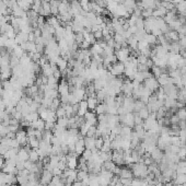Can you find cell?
<instances>
[{
    "label": "cell",
    "mask_w": 186,
    "mask_h": 186,
    "mask_svg": "<svg viewBox=\"0 0 186 186\" xmlns=\"http://www.w3.org/2000/svg\"><path fill=\"white\" fill-rule=\"evenodd\" d=\"M97 115H102V114H106V104L105 103H101L97 104V108L94 110Z\"/></svg>",
    "instance_id": "obj_28"
},
{
    "label": "cell",
    "mask_w": 186,
    "mask_h": 186,
    "mask_svg": "<svg viewBox=\"0 0 186 186\" xmlns=\"http://www.w3.org/2000/svg\"><path fill=\"white\" fill-rule=\"evenodd\" d=\"M31 127H33L34 129H37V130H41V131H43V130L45 129V120L40 117L38 119H36V120H34V122L31 123Z\"/></svg>",
    "instance_id": "obj_17"
},
{
    "label": "cell",
    "mask_w": 186,
    "mask_h": 186,
    "mask_svg": "<svg viewBox=\"0 0 186 186\" xmlns=\"http://www.w3.org/2000/svg\"><path fill=\"white\" fill-rule=\"evenodd\" d=\"M87 102H88V107H89V110H92V111H94V110L97 108V104H99V101L97 100L95 97H88V99H87Z\"/></svg>",
    "instance_id": "obj_23"
},
{
    "label": "cell",
    "mask_w": 186,
    "mask_h": 186,
    "mask_svg": "<svg viewBox=\"0 0 186 186\" xmlns=\"http://www.w3.org/2000/svg\"><path fill=\"white\" fill-rule=\"evenodd\" d=\"M29 153H30V151L25 147L24 148H20L18 151V159L25 162V161L29 160Z\"/></svg>",
    "instance_id": "obj_18"
},
{
    "label": "cell",
    "mask_w": 186,
    "mask_h": 186,
    "mask_svg": "<svg viewBox=\"0 0 186 186\" xmlns=\"http://www.w3.org/2000/svg\"><path fill=\"white\" fill-rule=\"evenodd\" d=\"M55 112H56L57 118H60V117H65V116H66V111H65V107H63V105H60Z\"/></svg>",
    "instance_id": "obj_35"
},
{
    "label": "cell",
    "mask_w": 186,
    "mask_h": 186,
    "mask_svg": "<svg viewBox=\"0 0 186 186\" xmlns=\"http://www.w3.org/2000/svg\"><path fill=\"white\" fill-rule=\"evenodd\" d=\"M84 147L89 150H94L95 148V137H86L84 138Z\"/></svg>",
    "instance_id": "obj_19"
},
{
    "label": "cell",
    "mask_w": 186,
    "mask_h": 186,
    "mask_svg": "<svg viewBox=\"0 0 186 186\" xmlns=\"http://www.w3.org/2000/svg\"><path fill=\"white\" fill-rule=\"evenodd\" d=\"M104 143V140H103V137H97L95 138V148L97 150H100L102 148V146Z\"/></svg>",
    "instance_id": "obj_42"
},
{
    "label": "cell",
    "mask_w": 186,
    "mask_h": 186,
    "mask_svg": "<svg viewBox=\"0 0 186 186\" xmlns=\"http://www.w3.org/2000/svg\"><path fill=\"white\" fill-rule=\"evenodd\" d=\"M176 173L186 174V161H179L176 164Z\"/></svg>",
    "instance_id": "obj_24"
},
{
    "label": "cell",
    "mask_w": 186,
    "mask_h": 186,
    "mask_svg": "<svg viewBox=\"0 0 186 186\" xmlns=\"http://www.w3.org/2000/svg\"><path fill=\"white\" fill-rule=\"evenodd\" d=\"M29 160L31 162H33V163H36L40 161V156H38V153H37L36 149H32L29 153Z\"/></svg>",
    "instance_id": "obj_26"
},
{
    "label": "cell",
    "mask_w": 186,
    "mask_h": 186,
    "mask_svg": "<svg viewBox=\"0 0 186 186\" xmlns=\"http://www.w3.org/2000/svg\"><path fill=\"white\" fill-rule=\"evenodd\" d=\"M170 122H171V125H176V124L180 123V118L179 116L176 115V114H174V115L171 116V118H170Z\"/></svg>",
    "instance_id": "obj_47"
},
{
    "label": "cell",
    "mask_w": 186,
    "mask_h": 186,
    "mask_svg": "<svg viewBox=\"0 0 186 186\" xmlns=\"http://www.w3.org/2000/svg\"><path fill=\"white\" fill-rule=\"evenodd\" d=\"M186 183V174H176L174 179L175 185H180V184H185Z\"/></svg>",
    "instance_id": "obj_30"
},
{
    "label": "cell",
    "mask_w": 186,
    "mask_h": 186,
    "mask_svg": "<svg viewBox=\"0 0 186 186\" xmlns=\"http://www.w3.org/2000/svg\"><path fill=\"white\" fill-rule=\"evenodd\" d=\"M80 101L77 99V97H74V93H69V104L71 105H74V104H78Z\"/></svg>",
    "instance_id": "obj_43"
},
{
    "label": "cell",
    "mask_w": 186,
    "mask_h": 186,
    "mask_svg": "<svg viewBox=\"0 0 186 186\" xmlns=\"http://www.w3.org/2000/svg\"><path fill=\"white\" fill-rule=\"evenodd\" d=\"M53 177H54V175H53L52 171L44 170V171L42 172L41 175V184L42 185H49L50 182H52Z\"/></svg>",
    "instance_id": "obj_6"
},
{
    "label": "cell",
    "mask_w": 186,
    "mask_h": 186,
    "mask_svg": "<svg viewBox=\"0 0 186 186\" xmlns=\"http://www.w3.org/2000/svg\"><path fill=\"white\" fill-rule=\"evenodd\" d=\"M87 137H97V126H91L87 133Z\"/></svg>",
    "instance_id": "obj_40"
},
{
    "label": "cell",
    "mask_w": 186,
    "mask_h": 186,
    "mask_svg": "<svg viewBox=\"0 0 186 186\" xmlns=\"http://www.w3.org/2000/svg\"><path fill=\"white\" fill-rule=\"evenodd\" d=\"M89 107H88V102L86 100H82L79 102V107H78V112H77V115L80 116V117H83L84 114L88 112Z\"/></svg>",
    "instance_id": "obj_12"
},
{
    "label": "cell",
    "mask_w": 186,
    "mask_h": 186,
    "mask_svg": "<svg viewBox=\"0 0 186 186\" xmlns=\"http://www.w3.org/2000/svg\"><path fill=\"white\" fill-rule=\"evenodd\" d=\"M108 69H110V74H113L114 77H117L125 72V65L119 61V63H113Z\"/></svg>",
    "instance_id": "obj_2"
},
{
    "label": "cell",
    "mask_w": 186,
    "mask_h": 186,
    "mask_svg": "<svg viewBox=\"0 0 186 186\" xmlns=\"http://www.w3.org/2000/svg\"><path fill=\"white\" fill-rule=\"evenodd\" d=\"M103 169H105L106 171H110V172H114L115 171V169L117 167V165H116L114 162L112 160L110 161H105V162H103Z\"/></svg>",
    "instance_id": "obj_25"
},
{
    "label": "cell",
    "mask_w": 186,
    "mask_h": 186,
    "mask_svg": "<svg viewBox=\"0 0 186 186\" xmlns=\"http://www.w3.org/2000/svg\"><path fill=\"white\" fill-rule=\"evenodd\" d=\"M90 127L91 126H90L87 122H83V124L80 126V135H81V136H87V133H88Z\"/></svg>",
    "instance_id": "obj_33"
},
{
    "label": "cell",
    "mask_w": 186,
    "mask_h": 186,
    "mask_svg": "<svg viewBox=\"0 0 186 186\" xmlns=\"http://www.w3.org/2000/svg\"><path fill=\"white\" fill-rule=\"evenodd\" d=\"M84 150H86V147H84V139L82 137H80L78 140H77L76 145H74V153H77L78 156H80V154L83 153Z\"/></svg>",
    "instance_id": "obj_10"
},
{
    "label": "cell",
    "mask_w": 186,
    "mask_h": 186,
    "mask_svg": "<svg viewBox=\"0 0 186 186\" xmlns=\"http://www.w3.org/2000/svg\"><path fill=\"white\" fill-rule=\"evenodd\" d=\"M56 124L59 127H63V128H66L68 127V117H60V118H57V122Z\"/></svg>",
    "instance_id": "obj_31"
},
{
    "label": "cell",
    "mask_w": 186,
    "mask_h": 186,
    "mask_svg": "<svg viewBox=\"0 0 186 186\" xmlns=\"http://www.w3.org/2000/svg\"><path fill=\"white\" fill-rule=\"evenodd\" d=\"M58 93L60 95H68L70 90H69V84H68L66 81H61L59 86H58V89H57Z\"/></svg>",
    "instance_id": "obj_14"
},
{
    "label": "cell",
    "mask_w": 186,
    "mask_h": 186,
    "mask_svg": "<svg viewBox=\"0 0 186 186\" xmlns=\"http://www.w3.org/2000/svg\"><path fill=\"white\" fill-rule=\"evenodd\" d=\"M106 97H107V94H106V92H105L104 90L97 91V93H95V97H97V100L99 101V103H100V102H103V103H104Z\"/></svg>",
    "instance_id": "obj_29"
},
{
    "label": "cell",
    "mask_w": 186,
    "mask_h": 186,
    "mask_svg": "<svg viewBox=\"0 0 186 186\" xmlns=\"http://www.w3.org/2000/svg\"><path fill=\"white\" fill-rule=\"evenodd\" d=\"M15 139L18 140L20 146H26L27 145V135H26L25 130H19L15 134Z\"/></svg>",
    "instance_id": "obj_8"
},
{
    "label": "cell",
    "mask_w": 186,
    "mask_h": 186,
    "mask_svg": "<svg viewBox=\"0 0 186 186\" xmlns=\"http://www.w3.org/2000/svg\"><path fill=\"white\" fill-rule=\"evenodd\" d=\"M89 174H88V171H84V170H78V173H77V177H78V181H82L86 177H88Z\"/></svg>",
    "instance_id": "obj_36"
},
{
    "label": "cell",
    "mask_w": 186,
    "mask_h": 186,
    "mask_svg": "<svg viewBox=\"0 0 186 186\" xmlns=\"http://www.w3.org/2000/svg\"><path fill=\"white\" fill-rule=\"evenodd\" d=\"M49 25H52L53 27H55V29H57V27H59L60 25V21L58 20V18L57 17H50V18H48V20H47V22Z\"/></svg>",
    "instance_id": "obj_27"
},
{
    "label": "cell",
    "mask_w": 186,
    "mask_h": 186,
    "mask_svg": "<svg viewBox=\"0 0 186 186\" xmlns=\"http://www.w3.org/2000/svg\"><path fill=\"white\" fill-rule=\"evenodd\" d=\"M133 90H134V86L131 81H125L122 86V92L125 94V97H131L133 94Z\"/></svg>",
    "instance_id": "obj_9"
},
{
    "label": "cell",
    "mask_w": 186,
    "mask_h": 186,
    "mask_svg": "<svg viewBox=\"0 0 186 186\" xmlns=\"http://www.w3.org/2000/svg\"><path fill=\"white\" fill-rule=\"evenodd\" d=\"M15 167L18 169V171H21V170H24L25 167H24V161H21V160H17V163H15Z\"/></svg>",
    "instance_id": "obj_46"
},
{
    "label": "cell",
    "mask_w": 186,
    "mask_h": 186,
    "mask_svg": "<svg viewBox=\"0 0 186 186\" xmlns=\"http://www.w3.org/2000/svg\"><path fill=\"white\" fill-rule=\"evenodd\" d=\"M146 106V104L142 102V101H140V100H138V101H135V106H134V111L135 112H139L140 110H142V108L145 107Z\"/></svg>",
    "instance_id": "obj_34"
},
{
    "label": "cell",
    "mask_w": 186,
    "mask_h": 186,
    "mask_svg": "<svg viewBox=\"0 0 186 186\" xmlns=\"http://www.w3.org/2000/svg\"><path fill=\"white\" fill-rule=\"evenodd\" d=\"M38 14L43 15V17H47V15L50 14V4H49L48 0H43L42 1V9Z\"/></svg>",
    "instance_id": "obj_11"
},
{
    "label": "cell",
    "mask_w": 186,
    "mask_h": 186,
    "mask_svg": "<svg viewBox=\"0 0 186 186\" xmlns=\"http://www.w3.org/2000/svg\"><path fill=\"white\" fill-rule=\"evenodd\" d=\"M150 156H151V159H152L154 162H160V161L163 159L164 154H163V152H162V150L156 147L152 152L150 153Z\"/></svg>",
    "instance_id": "obj_13"
},
{
    "label": "cell",
    "mask_w": 186,
    "mask_h": 186,
    "mask_svg": "<svg viewBox=\"0 0 186 186\" xmlns=\"http://www.w3.org/2000/svg\"><path fill=\"white\" fill-rule=\"evenodd\" d=\"M72 93H74V97H77L79 101H82V100H86V99H88V97H87L86 89H83V88H76V90H74Z\"/></svg>",
    "instance_id": "obj_16"
},
{
    "label": "cell",
    "mask_w": 186,
    "mask_h": 186,
    "mask_svg": "<svg viewBox=\"0 0 186 186\" xmlns=\"http://www.w3.org/2000/svg\"><path fill=\"white\" fill-rule=\"evenodd\" d=\"M170 40H172V41H179V37H180V35L176 32H170V33H167V35Z\"/></svg>",
    "instance_id": "obj_45"
},
{
    "label": "cell",
    "mask_w": 186,
    "mask_h": 186,
    "mask_svg": "<svg viewBox=\"0 0 186 186\" xmlns=\"http://www.w3.org/2000/svg\"><path fill=\"white\" fill-rule=\"evenodd\" d=\"M142 124H143V119L138 114H135V125L138 126V125H142Z\"/></svg>",
    "instance_id": "obj_48"
},
{
    "label": "cell",
    "mask_w": 186,
    "mask_h": 186,
    "mask_svg": "<svg viewBox=\"0 0 186 186\" xmlns=\"http://www.w3.org/2000/svg\"><path fill=\"white\" fill-rule=\"evenodd\" d=\"M143 86L148 90H150L152 93L160 88V84H159L158 80H156V78H153V77H150V78L146 79L145 81H143Z\"/></svg>",
    "instance_id": "obj_4"
},
{
    "label": "cell",
    "mask_w": 186,
    "mask_h": 186,
    "mask_svg": "<svg viewBox=\"0 0 186 186\" xmlns=\"http://www.w3.org/2000/svg\"><path fill=\"white\" fill-rule=\"evenodd\" d=\"M60 103H61V102H60V100L58 99V97H57V99H54L53 102H52V105H50V107H49V110L56 111V110L60 106Z\"/></svg>",
    "instance_id": "obj_38"
},
{
    "label": "cell",
    "mask_w": 186,
    "mask_h": 186,
    "mask_svg": "<svg viewBox=\"0 0 186 186\" xmlns=\"http://www.w3.org/2000/svg\"><path fill=\"white\" fill-rule=\"evenodd\" d=\"M119 122H122L125 126H128L131 128L135 125V115L131 112L126 113L124 115H119Z\"/></svg>",
    "instance_id": "obj_3"
},
{
    "label": "cell",
    "mask_w": 186,
    "mask_h": 186,
    "mask_svg": "<svg viewBox=\"0 0 186 186\" xmlns=\"http://www.w3.org/2000/svg\"><path fill=\"white\" fill-rule=\"evenodd\" d=\"M137 114L140 116L142 119H147L149 117V115H150V112H149V110L147 108V106H145L142 110H140V111L138 112Z\"/></svg>",
    "instance_id": "obj_32"
},
{
    "label": "cell",
    "mask_w": 186,
    "mask_h": 186,
    "mask_svg": "<svg viewBox=\"0 0 186 186\" xmlns=\"http://www.w3.org/2000/svg\"><path fill=\"white\" fill-rule=\"evenodd\" d=\"M57 67H58V69H59L61 72H63L65 70H67L68 69V60L66 59V58H60L58 59V61H57Z\"/></svg>",
    "instance_id": "obj_22"
},
{
    "label": "cell",
    "mask_w": 186,
    "mask_h": 186,
    "mask_svg": "<svg viewBox=\"0 0 186 186\" xmlns=\"http://www.w3.org/2000/svg\"><path fill=\"white\" fill-rule=\"evenodd\" d=\"M156 80H158V82H159V84L161 87L167 86V84H173V79L170 77V74H162L160 77L156 78Z\"/></svg>",
    "instance_id": "obj_7"
},
{
    "label": "cell",
    "mask_w": 186,
    "mask_h": 186,
    "mask_svg": "<svg viewBox=\"0 0 186 186\" xmlns=\"http://www.w3.org/2000/svg\"><path fill=\"white\" fill-rule=\"evenodd\" d=\"M42 69V74L43 76H45V77H52L53 74H54V70H53V68H52V65L49 63H45L44 66H42L41 67Z\"/></svg>",
    "instance_id": "obj_15"
},
{
    "label": "cell",
    "mask_w": 186,
    "mask_h": 186,
    "mask_svg": "<svg viewBox=\"0 0 186 186\" xmlns=\"http://www.w3.org/2000/svg\"><path fill=\"white\" fill-rule=\"evenodd\" d=\"M0 148H1V146H0Z\"/></svg>",
    "instance_id": "obj_53"
},
{
    "label": "cell",
    "mask_w": 186,
    "mask_h": 186,
    "mask_svg": "<svg viewBox=\"0 0 186 186\" xmlns=\"http://www.w3.org/2000/svg\"><path fill=\"white\" fill-rule=\"evenodd\" d=\"M93 35H94V37H95V40H102V38H103L102 31H97V32L93 33Z\"/></svg>",
    "instance_id": "obj_50"
},
{
    "label": "cell",
    "mask_w": 186,
    "mask_h": 186,
    "mask_svg": "<svg viewBox=\"0 0 186 186\" xmlns=\"http://www.w3.org/2000/svg\"><path fill=\"white\" fill-rule=\"evenodd\" d=\"M115 56L120 63H125L129 58V50H128V48H125V47L120 48L115 53Z\"/></svg>",
    "instance_id": "obj_5"
},
{
    "label": "cell",
    "mask_w": 186,
    "mask_h": 186,
    "mask_svg": "<svg viewBox=\"0 0 186 186\" xmlns=\"http://www.w3.org/2000/svg\"><path fill=\"white\" fill-rule=\"evenodd\" d=\"M131 172H133V175L136 176L137 179H146L149 174L148 167L141 162L131 164Z\"/></svg>",
    "instance_id": "obj_1"
},
{
    "label": "cell",
    "mask_w": 186,
    "mask_h": 186,
    "mask_svg": "<svg viewBox=\"0 0 186 186\" xmlns=\"http://www.w3.org/2000/svg\"><path fill=\"white\" fill-rule=\"evenodd\" d=\"M27 143L31 147V149H38L40 148V140L35 138L34 136L27 137Z\"/></svg>",
    "instance_id": "obj_21"
},
{
    "label": "cell",
    "mask_w": 186,
    "mask_h": 186,
    "mask_svg": "<svg viewBox=\"0 0 186 186\" xmlns=\"http://www.w3.org/2000/svg\"><path fill=\"white\" fill-rule=\"evenodd\" d=\"M7 42H8V37L6 36L4 34L0 35V48H4V47H6Z\"/></svg>",
    "instance_id": "obj_44"
},
{
    "label": "cell",
    "mask_w": 186,
    "mask_h": 186,
    "mask_svg": "<svg viewBox=\"0 0 186 186\" xmlns=\"http://www.w3.org/2000/svg\"><path fill=\"white\" fill-rule=\"evenodd\" d=\"M180 46L181 47H184V48H186V36H183L181 37V40H180Z\"/></svg>",
    "instance_id": "obj_51"
},
{
    "label": "cell",
    "mask_w": 186,
    "mask_h": 186,
    "mask_svg": "<svg viewBox=\"0 0 186 186\" xmlns=\"http://www.w3.org/2000/svg\"><path fill=\"white\" fill-rule=\"evenodd\" d=\"M81 156H82V159H84L86 161H89L90 159H91V156H92V151L89 150V149H86Z\"/></svg>",
    "instance_id": "obj_41"
},
{
    "label": "cell",
    "mask_w": 186,
    "mask_h": 186,
    "mask_svg": "<svg viewBox=\"0 0 186 186\" xmlns=\"http://www.w3.org/2000/svg\"><path fill=\"white\" fill-rule=\"evenodd\" d=\"M6 138H10V139H15V133H12V131H9L6 136Z\"/></svg>",
    "instance_id": "obj_52"
},
{
    "label": "cell",
    "mask_w": 186,
    "mask_h": 186,
    "mask_svg": "<svg viewBox=\"0 0 186 186\" xmlns=\"http://www.w3.org/2000/svg\"><path fill=\"white\" fill-rule=\"evenodd\" d=\"M119 179H133V172L128 170V169H120L118 173Z\"/></svg>",
    "instance_id": "obj_20"
},
{
    "label": "cell",
    "mask_w": 186,
    "mask_h": 186,
    "mask_svg": "<svg viewBox=\"0 0 186 186\" xmlns=\"http://www.w3.org/2000/svg\"><path fill=\"white\" fill-rule=\"evenodd\" d=\"M176 115L179 116L180 120H186V108H180Z\"/></svg>",
    "instance_id": "obj_39"
},
{
    "label": "cell",
    "mask_w": 186,
    "mask_h": 186,
    "mask_svg": "<svg viewBox=\"0 0 186 186\" xmlns=\"http://www.w3.org/2000/svg\"><path fill=\"white\" fill-rule=\"evenodd\" d=\"M119 181L123 183L124 186H130L131 185V181H133V179H119Z\"/></svg>",
    "instance_id": "obj_49"
},
{
    "label": "cell",
    "mask_w": 186,
    "mask_h": 186,
    "mask_svg": "<svg viewBox=\"0 0 186 186\" xmlns=\"http://www.w3.org/2000/svg\"><path fill=\"white\" fill-rule=\"evenodd\" d=\"M163 74V68H160L158 66H153L152 67V74H154V77H160L161 74Z\"/></svg>",
    "instance_id": "obj_37"
}]
</instances>
